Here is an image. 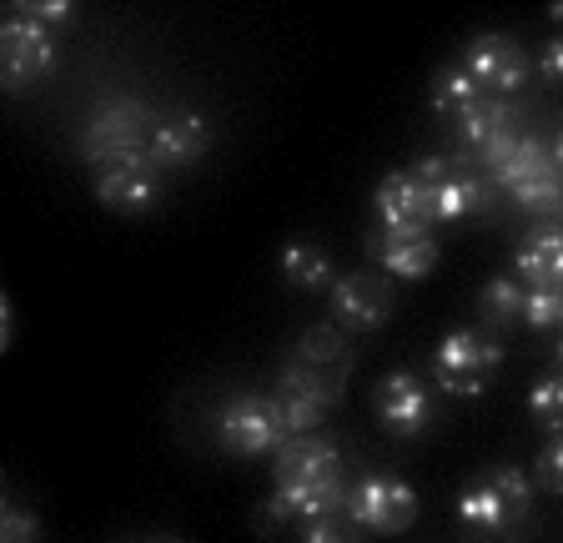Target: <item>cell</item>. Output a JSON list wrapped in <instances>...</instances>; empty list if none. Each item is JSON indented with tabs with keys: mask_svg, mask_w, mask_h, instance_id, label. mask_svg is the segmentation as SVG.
<instances>
[{
	"mask_svg": "<svg viewBox=\"0 0 563 543\" xmlns=\"http://www.w3.org/2000/svg\"><path fill=\"white\" fill-rule=\"evenodd\" d=\"M272 478H277V494H272V519H338L347 513V494L352 488L342 484V463H338V443L332 437H287L277 453H272Z\"/></svg>",
	"mask_w": 563,
	"mask_h": 543,
	"instance_id": "6da1fadb",
	"label": "cell"
},
{
	"mask_svg": "<svg viewBox=\"0 0 563 543\" xmlns=\"http://www.w3.org/2000/svg\"><path fill=\"white\" fill-rule=\"evenodd\" d=\"M217 437H222L227 453L257 458V453H277L292 437V428L282 418V402L257 398V392H236V398H227L222 413H217Z\"/></svg>",
	"mask_w": 563,
	"mask_h": 543,
	"instance_id": "7a4b0ae2",
	"label": "cell"
},
{
	"mask_svg": "<svg viewBox=\"0 0 563 543\" xmlns=\"http://www.w3.org/2000/svg\"><path fill=\"white\" fill-rule=\"evenodd\" d=\"M498 363H504V347L488 343L483 332H448L433 353V383L448 398H478Z\"/></svg>",
	"mask_w": 563,
	"mask_h": 543,
	"instance_id": "3957f363",
	"label": "cell"
},
{
	"mask_svg": "<svg viewBox=\"0 0 563 543\" xmlns=\"http://www.w3.org/2000/svg\"><path fill=\"white\" fill-rule=\"evenodd\" d=\"M152 131H156V121H152V111H146V101H117V107H106L101 117L86 126L81 156H91L96 166H111L131 152H146V146H152Z\"/></svg>",
	"mask_w": 563,
	"mask_h": 543,
	"instance_id": "277c9868",
	"label": "cell"
},
{
	"mask_svg": "<svg viewBox=\"0 0 563 543\" xmlns=\"http://www.w3.org/2000/svg\"><path fill=\"white\" fill-rule=\"evenodd\" d=\"M347 519L373 533H402L418 519V494L393 473H367L347 494Z\"/></svg>",
	"mask_w": 563,
	"mask_h": 543,
	"instance_id": "5b68a950",
	"label": "cell"
},
{
	"mask_svg": "<svg viewBox=\"0 0 563 543\" xmlns=\"http://www.w3.org/2000/svg\"><path fill=\"white\" fill-rule=\"evenodd\" d=\"M96 197H101V207H111V212H126V217L146 212V207H156V197H162V166L152 162V152L121 156V162L101 166Z\"/></svg>",
	"mask_w": 563,
	"mask_h": 543,
	"instance_id": "8992f818",
	"label": "cell"
},
{
	"mask_svg": "<svg viewBox=\"0 0 563 543\" xmlns=\"http://www.w3.org/2000/svg\"><path fill=\"white\" fill-rule=\"evenodd\" d=\"M0 51H5V86L11 91H25V86L51 76V66H56V46H51L46 25L21 11H15V21L0 25Z\"/></svg>",
	"mask_w": 563,
	"mask_h": 543,
	"instance_id": "52a82bcc",
	"label": "cell"
},
{
	"mask_svg": "<svg viewBox=\"0 0 563 543\" xmlns=\"http://www.w3.org/2000/svg\"><path fill=\"white\" fill-rule=\"evenodd\" d=\"M457 136L468 142V152L478 156L488 171H498V166L514 156V146L523 142V136H518V121H514V107H508V101H493V96H483L468 117H457Z\"/></svg>",
	"mask_w": 563,
	"mask_h": 543,
	"instance_id": "ba28073f",
	"label": "cell"
},
{
	"mask_svg": "<svg viewBox=\"0 0 563 543\" xmlns=\"http://www.w3.org/2000/svg\"><path fill=\"white\" fill-rule=\"evenodd\" d=\"M377 222H383L387 236H428V226L433 222V197H428V187H422L412 171H393V177H383V187H377Z\"/></svg>",
	"mask_w": 563,
	"mask_h": 543,
	"instance_id": "9c48e42d",
	"label": "cell"
},
{
	"mask_svg": "<svg viewBox=\"0 0 563 543\" xmlns=\"http://www.w3.org/2000/svg\"><path fill=\"white\" fill-rule=\"evenodd\" d=\"M332 312H338L342 328L373 332L393 318V282L387 277H373V272H352V277H338L332 282Z\"/></svg>",
	"mask_w": 563,
	"mask_h": 543,
	"instance_id": "30bf717a",
	"label": "cell"
},
{
	"mask_svg": "<svg viewBox=\"0 0 563 543\" xmlns=\"http://www.w3.org/2000/svg\"><path fill=\"white\" fill-rule=\"evenodd\" d=\"M463 71L483 86V96H514L528 76V56L518 51V41H508V36H478L468 46Z\"/></svg>",
	"mask_w": 563,
	"mask_h": 543,
	"instance_id": "8fae6325",
	"label": "cell"
},
{
	"mask_svg": "<svg viewBox=\"0 0 563 543\" xmlns=\"http://www.w3.org/2000/svg\"><path fill=\"white\" fill-rule=\"evenodd\" d=\"M373 402H377V418L398 437H418L422 428L433 423V398H428V388H422L412 373H387V378L377 383Z\"/></svg>",
	"mask_w": 563,
	"mask_h": 543,
	"instance_id": "7c38bea8",
	"label": "cell"
},
{
	"mask_svg": "<svg viewBox=\"0 0 563 543\" xmlns=\"http://www.w3.org/2000/svg\"><path fill=\"white\" fill-rule=\"evenodd\" d=\"M367 252L387 267V277H408V282H418V277H428V272L438 267V242L433 236H387V232H377L373 242H367Z\"/></svg>",
	"mask_w": 563,
	"mask_h": 543,
	"instance_id": "4fadbf2b",
	"label": "cell"
},
{
	"mask_svg": "<svg viewBox=\"0 0 563 543\" xmlns=\"http://www.w3.org/2000/svg\"><path fill=\"white\" fill-rule=\"evenodd\" d=\"M152 162L162 166V171H172V166H191L201 152H207V121L201 117H176V121H162V126L152 131Z\"/></svg>",
	"mask_w": 563,
	"mask_h": 543,
	"instance_id": "5bb4252c",
	"label": "cell"
},
{
	"mask_svg": "<svg viewBox=\"0 0 563 543\" xmlns=\"http://www.w3.org/2000/svg\"><path fill=\"white\" fill-rule=\"evenodd\" d=\"M518 277H528L533 287H563V232H533L518 247Z\"/></svg>",
	"mask_w": 563,
	"mask_h": 543,
	"instance_id": "9a60e30c",
	"label": "cell"
},
{
	"mask_svg": "<svg viewBox=\"0 0 563 543\" xmlns=\"http://www.w3.org/2000/svg\"><path fill=\"white\" fill-rule=\"evenodd\" d=\"M428 197H433V222H463V217L488 207V181H473L457 171V177L428 187Z\"/></svg>",
	"mask_w": 563,
	"mask_h": 543,
	"instance_id": "2e32d148",
	"label": "cell"
},
{
	"mask_svg": "<svg viewBox=\"0 0 563 543\" xmlns=\"http://www.w3.org/2000/svg\"><path fill=\"white\" fill-rule=\"evenodd\" d=\"M457 519L478 533H504L508 523H514V508H508L504 498H498V488L483 478V484H473L468 494L457 498Z\"/></svg>",
	"mask_w": 563,
	"mask_h": 543,
	"instance_id": "e0dca14e",
	"label": "cell"
},
{
	"mask_svg": "<svg viewBox=\"0 0 563 543\" xmlns=\"http://www.w3.org/2000/svg\"><path fill=\"white\" fill-rule=\"evenodd\" d=\"M282 277L302 292H322L332 282V257L312 242H292V247H282Z\"/></svg>",
	"mask_w": 563,
	"mask_h": 543,
	"instance_id": "ac0fdd59",
	"label": "cell"
},
{
	"mask_svg": "<svg viewBox=\"0 0 563 543\" xmlns=\"http://www.w3.org/2000/svg\"><path fill=\"white\" fill-rule=\"evenodd\" d=\"M297 357L312 367H322V373H332V378H342L352 367V347L342 343V332L328 328V322H317V328L302 332V347H297Z\"/></svg>",
	"mask_w": 563,
	"mask_h": 543,
	"instance_id": "d6986e66",
	"label": "cell"
},
{
	"mask_svg": "<svg viewBox=\"0 0 563 543\" xmlns=\"http://www.w3.org/2000/svg\"><path fill=\"white\" fill-rule=\"evenodd\" d=\"M478 308H483V322H488V328H508V322H523L528 287L518 282V277H493V282L478 292Z\"/></svg>",
	"mask_w": 563,
	"mask_h": 543,
	"instance_id": "ffe728a7",
	"label": "cell"
},
{
	"mask_svg": "<svg viewBox=\"0 0 563 543\" xmlns=\"http://www.w3.org/2000/svg\"><path fill=\"white\" fill-rule=\"evenodd\" d=\"M483 101V86L473 81L468 71H443L433 81V111H443V117H468L473 107Z\"/></svg>",
	"mask_w": 563,
	"mask_h": 543,
	"instance_id": "44dd1931",
	"label": "cell"
},
{
	"mask_svg": "<svg viewBox=\"0 0 563 543\" xmlns=\"http://www.w3.org/2000/svg\"><path fill=\"white\" fill-rule=\"evenodd\" d=\"M488 484L498 488V498H504L508 508H514V519H523L528 503H533V484H528V473H518L514 463H504V468L488 473Z\"/></svg>",
	"mask_w": 563,
	"mask_h": 543,
	"instance_id": "7402d4cb",
	"label": "cell"
},
{
	"mask_svg": "<svg viewBox=\"0 0 563 543\" xmlns=\"http://www.w3.org/2000/svg\"><path fill=\"white\" fill-rule=\"evenodd\" d=\"M528 328H563V287H528Z\"/></svg>",
	"mask_w": 563,
	"mask_h": 543,
	"instance_id": "603a6c76",
	"label": "cell"
},
{
	"mask_svg": "<svg viewBox=\"0 0 563 543\" xmlns=\"http://www.w3.org/2000/svg\"><path fill=\"white\" fill-rule=\"evenodd\" d=\"M528 413L543 428H563V378H539V388L528 392Z\"/></svg>",
	"mask_w": 563,
	"mask_h": 543,
	"instance_id": "cb8c5ba5",
	"label": "cell"
},
{
	"mask_svg": "<svg viewBox=\"0 0 563 543\" xmlns=\"http://www.w3.org/2000/svg\"><path fill=\"white\" fill-rule=\"evenodd\" d=\"M282 418H287V428H292V437H302V433H312L317 423H322V413H328V408H322V402H312V398H302V392H287L282 388Z\"/></svg>",
	"mask_w": 563,
	"mask_h": 543,
	"instance_id": "d4e9b609",
	"label": "cell"
},
{
	"mask_svg": "<svg viewBox=\"0 0 563 543\" xmlns=\"http://www.w3.org/2000/svg\"><path fill=\"white\" fill-rule=\"evenodd\" d=\"M0 539L5 543H35V513L21 503L5 508V519H0Z\"/></svg>",
	"mask_w": 563,
	"mask_h": 543,
	"instance_id": "484cf974",
	"label": "cell"
},
{
	"mask_svg": "<svg viewBox=\"0 0 563 543\" xmlns=\"http://www.w3.org/2000/svg\"><path fill=\"white\" fill-rule=\"evenodd\" d=\"M539 484L549 488V494H563V433L539 453Z\"/></svg>",
	"mask_w": 563,
	"mask_h": 543,
	"instance_id": "4316f807",
	"label": "cell"
},
{
	"mask_svg": "<svg viewBox=\"0 0 563 543\" xmlns=\"http://www.w3.org/2000/svg\"><path fill=\"white\" fill-rule=\"evenodd\" d=\"M302 543H363V539H357L347 523H338V519H317V523H307Z\"/></svg>",
	"mask_w": 563,
	"mask_h": 543,
	"instance_id": "83f0119b",
	"label": "cell"
},
{
	"mask_svg": "<svg viewBox=\"0 0 563 543\" xmlns=\"http://www.w3.org/2000/svg\"><path fill=\"white\" fill-rule=\"evenodd\" d=\"M21 15H31V21H41V25H46V21H66V15H70V5H66V0H51V5H46V0H41V5H21Z\"/></svg>",
	"mask_w": 563,
	"mask_h": 543,
	"instance_id": "f1b7e54d",
	"label": "cell"
},
{
	"mask_svg": "<svg viewBox=\"0 0 563 543\" xmlns=\"http://www.w3.org/2000/svg\"><path fill=\"white\" fill-rule=\"evenodd\" d=\"M539 71L549 76V81H563V41H553V46L539 56Z\"/></svg>",
	"mask_w": 563,
	"mask_h": 543,
	"instance_id": "f546056e",
	"label": "cell"
},
{
	"mask_svg": "<svg viewBox=\"0 0 563 543\" xmlns=\"http://www.w3.org/2000/svg\"><path fill=\"white\" fill-rule=\"evenodd\" d=\"M11 328L15 322H11V302H5V308H0V337H5V347H11Z\"/></svg>",
	"mask_w": 563,
	"mask_h": 543,
	"instance_id": "4dcf8cb0",
	"label": "cell"
},
{
	"mask_svg": "<svg viewBox=\"0 0 563 543\" xmlns=\"http://www.w3.org/2000/svg\"><path fill=\"white\" fill-rule=\"evenodd\" d=\"M553 166L563 171V131H559V142H553Z\"/></svg>",
	"mask_w": 563,
	"mask_h": 543,
	"instance_id": "1f68e13d",
	"label": "cell"
},
{
	"mask_svg": "<svg viewBox=\"0 0 563 543\" xmlns=\"http://www.w3.org/2000/svg\"><path fill=\"white\" fill-rule=\"evenodd\" d=\"M559 363H563V343H559Z\"/></svg>",
	"mask_w": 563,
	"mask_h": 543,
	"instance_id": "d6a6232c",
	"label": "cell"
}]
</instances>
